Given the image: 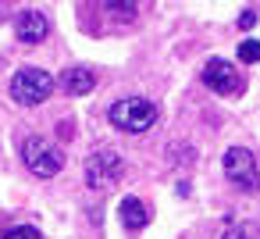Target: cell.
Instances as JSON below:
<instances>
[{
  "label": "cell",
  "mask_w": 260,
  "mask_h": 239,
  "mask_svg": "<svg viewBox=\"0 0 260 239\" xmlns=\"http://www.w3.org/2000/svg\"><path fill=\"white\" fill-rule=\"evenodd\" d=\"M107 118H111V125H114L118 132L136 136V132H146V129L157 122V107H153L150 100H143V97H125V100L111 104Z\"/></svg>",
  "instance_id": "1"
},
{
  "label": "cell",
  "mask_w": 260,
  "mask_h": 239,
  "mask_svg": "<svg viewBox=\"0 0 260 239\" xmlns=\"http://www.w3.org/2000/svg\"><path fill=\"white\" fill-rule=\"evenodd\" d=\"M22 161H25V168H29L36 178H54V175L64 168V154H61L50 139H43V136H25V143H22Z\"/></svg>",
  "instance_id": "2"
},
{
  "label": "cell",
  "mask_w": 260,
  "mask_h": 239,
  "mask_svg": "<svg viewBox=\"0 0 260 239\" xmlns=\"http://www.w3.org/2000/svg\"><path fill=\"white\" fill-rule=\"evenodd\" d=\"M50 93H54V75L43 72V68H18V72L11 75V97H15L22 107H36V104H43Z\"/></svg>",
  "instance_id": "3"
},
{
  "label": "cell",
  "mask_w": 260,
  "mask_h": 239,
  "mask_svg": "<svg viewBox=\"0 0 260 239\" xmlns=\"http://www.w3.org/2000/svg\"><path fill=\"white\" fill-rule=\"evenodd\" d=\"M221 168H224V178H228L235 189H242V193H256V189H260V168H256V157H253L246 146L224 150Z\"/></svg>",
  "instance_id": "4"
},
{
  "label": "cell",
  "mask_w": 260,
  "mask_h": 239,
  "mask_svg": "<svg viewBox=\"0 0 260 239\" xmlns=\"http://www.w3.org/2000/svg\"><path fill=\"white\" fill-rule=\"evenodd\" d=\"M121 171H125V164H121V157L114 150H93L82 175H86L89 189H111V186H118Z\"/></svg>",
  "instance_id": "5"
},
{
  "label": "cell",
  "mask_w": 260,
  "mask_h": 239,
  "mask_svg": "<svg viewBox=\"0 0 260 239\" xmlns=\"http://www.w3.org/2000/svg\"><path fill=\"white\" fill-rule=\"evenodd\" d=\"M203 86H207L210 93H217V97H239V93H242V75L235 72L232 61L210 57V61L203 65Z\"/></svg>",
  "instance_id": "6"
},
{
  "label": "cell",
  "mask_w": 260,
  "mask_h": 239,
  "mask_svg": "<svg viewBox=\"0 0 260 239\" xmlns=\"http://www.w3.org/2000/svg\"><path fill=\"white\" fill-rule=\"evenodd\" d=\"M47 33H50V22H47L43 11H22V15H15V36L22 43H43Z\"/></svg>",
  "instance_id": "7"
},
{
  "label": "cell",
  "mask_w": 260,
  "mask_h": 239,
  "mask_svg": "<svg viewBox=\"0 0 260 239\" xmlns=\"http://www.w3.org/2000/svg\"><path fill=\"white\" fill-rule=\"evenodd\" d=\"M57 82H61V89H64L68 97H86V93H93L96 75H93L89 68H64Z\"/></svg>",
  "instance_id": "8"
},
{
  "label": "cell",
  "mask_w": 260,
  "mask_h": 239,
  "mask_svg": "<svg viewBox=\"0 0 260 239\" xmlns=\"http://www.w3.org/2000/svg\"><path fill=\"white\" fill-rule=\"evenodd\" d=\"M118 218H121V225H125L128 232H136V228L146 225V203H143L139 196H125V200L118 203Z\"/></svg>",
  "instance_id": "9"
},
{
  "label": "cell",
  "mask_w": 260,
  "mask_h": 239,
  "mask_svg": "<svg viewBox=\"0 0 260 239\" xmlns=\"http://www.w3.org/2000/svg\"><path fill=\"white\" fill-rule=\"evenodd\" d=\"M221 239H260V225L253 221H235L221 232Z\"/></svg>",
  "instance_id": "10"
},
{
  "label": "cell",
  "mask_w": 260,
  "mask_h": 239,
  "mask_svg": "<svg viewBox=\"0 0 260 239\" xmlns=\"http://www.w3.org/2000/svg\"><path fill=\"white\" fill-rule=\"evenodd\" d=\"M104 8H107L114 18H132L136 8H139V0H104Z\"/></svg>",
  "instance_id": "11"
},
{
  "label": "cell",
  "mask_w": 260,
  "mask_h": 239,
  "mask_svg": "<svg viewBox=\"0 0 260 239\" xmlns=\"http://www.w3.org/2000/svg\"><path fill=\"white\" fill-rule=\"evenodd\" d=\"M239 61L242 65H256L260 61V43L256 40H242L239 43Z\"/></svg>",
  "instance_id": "12"
},
{
  "label": "cell",
  "mask_w": 260,
  "mask_h": 239,
  "mask_svg": "<svg viewBox=\"0 0 260 239\" xmlns=\"http://www.w3.org/2000/svg\"><path fill=\"white\" fill-rule=\"evenodd\" d=\"M0 239H40V228H32V225H15V228H8Z\"/></svg>",
  "instance_id": "13"
},
{
  "label": "cell",
  "mask_w": 260,
  "mask_h": 239,
  "mask_svg": "<svg viewBox=\"0 0 260 239\" xmlns=\"http://www.w3.org/2000/svg\"><path fill=\"white\" fill-rule=\"evenodd\" d=\"M256 25V11H242L239 15V29H253Z\"/></svg>",
  "instance_id": "14"
}]
</instances>
